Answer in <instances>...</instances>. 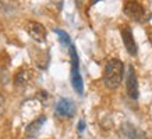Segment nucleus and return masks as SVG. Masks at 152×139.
<instances>
[{
	"instance_id": "nucleus-1",
	"label": "nucleus",
	"mask_w": 152,
	"mask_h": 139,
	"mask_svg": "<svg viewBox=\"0 0 152 139\" xmlns=\"http://www.w3.org/2000/svg\"><path fill=\"white\" fill-rule=\"evenodd\" d=\"M123 74H124V65L119 59H110L106 63L105 70H103V82L106 88L117 89L123 81Z\"/></svg>"
},
{
	"instance_id": "nucleus-2",
	"label": "nucleus",
	"mask_w": 152,
	"mask_h": 139,
	"mask_svg": "<svg viewBox=\"0 0 152 139\" xmlns=\"http://www.w3.org/2000/svg\"><path fill=\"white\" fill-rule=\"evenodd\" d=\"M70 59H71V85H73L74 90L83 95L84 92V83L83 77L80 74V64H78V54L74 46H70Z\"/></svg>"
},
{
	"instance_id": "nucleus-3",
	"label": "nucleus",
	"mask_w": 152,
	"mask_h": 139,
	"mask_svg": "<svg viewBox=\"0 0 152 139\" xmlns=\"http://www.w3.org/2000/svg\"><path fill=\"white\" fill-rule=\"evenodd\" d=\"M123 11L127 17H130L134 21H142L145 15V10L138 1H126L123 6Z\"/></svg>"
},
{
	"instance_id": "nucleus-4",
	"label": "nucleus",
	"mask_w": 152,
	"mask_h": 139,
	"mask_svg": "<svg viewBox=\"0 0 152 139\" xmlns=\"http://www.w3.org/2000/svg\"><path fill=\"white\" fill-rule=\"evenodd\" d=\"M126 90L131 99H137L138 97V81H137V75L134 71V67L130 65L129 71H127V81H126Z\"/></svg>"
},
{
	"instance_id": "nucleus-5",
	"label": "nucleus",
	"mask_w": 152,
	"mask_h": 139,
	"mask_svg": "<svg viewBox=\"0 0 152 139\" xmlns=\"http://www.w3.org/2000/svg\"><path fill=\"white\" fill-rule=\"evenodd\" d=\"M27 31L29 33V36L37 42H45L46 39V29L41 22L37 21H29L27 25Z\"/></svg>"
},
{
	"instance_id": "nucleus-6",
	"label": "nucleus",
	"mask_w": 152,
	"mask_h": 139,
	"mask_svg": "<svg viewBox=\"0 0 152 139\" xmlns=\"http://www.w3.org/2000/svg\"><path fill=\"white\" fill-rule=\"evenodd\" d=\"M75 113L74 103L70 99H60L56 104V114L60 117H73Z\"/></svg>"
},
{
	"instance_id": "nucleus-7",
	"label": "nucleus",
	"mask_w": 152,
	"mask_h": 139,
	"mask_svg": "<svg viewBox=\"0 0 152 139\" xmlns=\"http://www.w3.org/2000/svg\"><path fill=\"white\" fill-rule=\"evenodd\" d=\"M121 39H123V43H124L126 49L131 56L137 54V43H135V39L133 36V32L129 27H123L121 28Z\"/></svg>"
},
{
	"instance_id": "nucleus-8",
	"label": "nucleus",
	"mask_w": 152,
	"mask_h": 139,
	"mask_svg": "<svg viewBox=\"0 0 152 139\" xmlns=\"http://www.w3.org/2000/svg\"><path fill=\"white\" fill-rule=\"evenodd\" d=\"M29 77H31V72H29V70L27 67L20 68L17 71V74H15V78H14L15 86H24V85H27V82L29 81Z\"/></svg>"
},
{
	"instance_id": "nucleus-9",
	"label": "nucleus",
	"mask_w": 152,
	"mask_h": 139,
	"mask_svg": "<svg viewBox=\"0 0 152 139\" xmlns=\"http://www.w3.org/2000/svg\"><path fill=\"white\" fill-rule=\"evenodd\" d=\"M123 131H124V135L127 136V139H148L141 131H138L131 124L123 125Z\"/></svg>"
},
{
	"instance_id": "nucleus-10",
	"label": "nucleus",
	"mask_w": 152,
	"mask_h": 139,
	"mask_svg": "<svg viewBox=\"0 0 152 139\" xmlns=\"http://www.w3.org/2000/svg\"><path fill=\"white\" fill-rule=\"evenodd\" d=\"M45 121H46V116L38 117L37 120L32 121V122L27 127V135H29V136L37 135L38 132H39V130H41V127L43 125V122H45Z\"/></svg>"
},
{
	"instance_id": "nucleus-11",
	"label": "nucleus",
	"mask_w": 152,
	"mask_h": 139,
	"mask_svg": "<svg viewBox=\"0 0 152 139\" xmlns=\"http://www.w3.org/2000/svg\"><path fill=\"white\" fill-rule=\"evenodd\" d=\"M55 32L57 33V36H59V41L60 43L63 45V46H70V36L69 33L63 31V29H55Z\"/></svg>"
},
{
	"instance_id": "nucleus-12",
	"label": "nucleus",
	"mask_w": 152,
	"mask_h": 139,
	"mask_svg": "<svg viewBox=\"0 0 152 139\" xmlns=\"http://www.w3.org/2000/svg\"><path fill=\"white\" fill-rule=\"evenodd\" d=\"M3 113H4V99L3 96H0V117L3 116Z\"/></svg>"
},
{
	"instance_id": "nucleus-13",
	"label": "nucleus",
	"mask_w": 152,
	"mask_h": 139,
	"mask_svg": "<svg viewBox=\"0 0 152 139\" xmlns=\"http://www.w3.org/2000/svg\"><path fill=\"white\" fill-rule=\"evenodd\" d=\"M77 130H78V132H83L84 130H85V122H84L83 120L78 121V125H77Z\"/></svg>"
}]
</instances>
